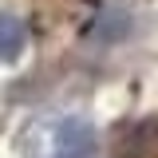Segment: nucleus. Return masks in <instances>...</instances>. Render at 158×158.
<instances>
[{"label":"nucleus","instance_id":"f03ea898","mask_svg":"<svg viewBox=\"0 0 158 158\" xmlns=\"http://www.w3.org/2000/svg\"><path fill=\"white\" fill-rule=\"evenodd\" d=\"M24 48H28V28H24V20L20 16H0V59L12 63V59L24 56Z\"/></svg>","mask_w":158,"mask_h":158},{"label":"nucleus","instance_id":"20e7f679","mask_svg":"<svg viewBox=\"0 0 158 158\" xmlns=\"http://www.w3.org/2000/svg\"><path fill=\"white\" fill-rule=\"evenodd\" d=\"M56 158H91V154H56Z\"/></svg>","mask_w":158,"mask_h":158},{"label":"nucleus","instance_id":"7ed1b4c3","mask_svg":"<svg viewBox=\"0 0 158 158\" xmlns=\"http://www.w3.org/2000/svg\"><path fill=\"white\" fill-rule=\"evenodd\" d=\"M56 146H59V154H91L95 150V131L87 123H63Z\"/></svg>","mask_w":158,"mask_h":158},{"label":"nucleus","instance_id":"f257e3e1","mask_svg":"<svg viewBox=\"0 0 158 158\" xmlns=\"http://www.w3.org/2000/svg\"><path fill=\"white\" fill-rule=\"evenodd\" d=\"M115 158H158V118H142L127 127V135L115 146Z\"/></svg>","mask_w":158,"mask_h":158}]
</instances>
